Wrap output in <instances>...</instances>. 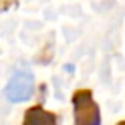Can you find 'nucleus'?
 <instances>
[{
	"label": "nucleus",
	"mask_w": 125,
	"mask_h": 125,
	"mask_svg": "<svg viewBox=\"0 0 125 125\" xmlns=\"http://www.w3.org/2000/svg\"><path fill=\"white\" fill-rule=\"evenodd\" d=\"M75 125H99V108L89 91H77L74 96Z\"/></svg>",
	"instance_id": "1"
},
{
	"label": "nucleus",
	"mask_w": 125,
	"mask_h": 125,
	"mask_svg": "<svg viewBox=\"0 0 125 125\" xmlns=\"http://www.w3.org/2000/svg\"><path fill=\"white\" fill-rule=\"evenodd\" d=\"M31 94H33V75L26 70L16 72L5 87V96L14 103H21L29 99Z\"/></svg>",
	"instance_id": "2"
},
{
	"label": "nucleus",
	"mask_w": 125,
	"mask_h": 125,
	"mask_svg": "<svg viewBox=\"0 0 125 125\" xmlns=\"http://www.w3.org/2000/svg\"><path fill=\"white\" fill-rule=\"evenodd\" d=\"M24 125H57V118L53 113L45 111L40 106H34L26 111Z\"/></svg>",
	"instance_id": "3"
},
{
	"label": "nucleus",
	"mask_w": 125,
	"mask_h": 125,
	"mask_svg": "<svg viewBox=\"0 0 125 125\" xmlns=\"http://www.w3.org/2000/svg\"><path fill=\"white\" fill-rule=\"evenodd\" d=\"M118 125H125V122H120V123H118Z\"/></svg>",
	"instance_id": "4"
}]
</instances>
